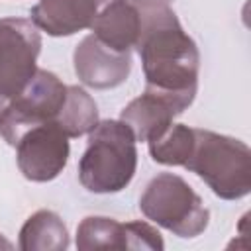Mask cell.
<instances>
[{"label": "cell", "mask_w": 251, "mask_h": 251, "mask_svg": "<svg viewBox=\"0 0 251 251\" xmlns=\"http://www.w3.org/2000/svg\"><path fill=\"white\" fill-rule=\"evenodd\" d=\"M55 124L69 139L88 133L98 124V106L94 98L80 86H67V98Z\"/></svg>", "instance_id": "14"}, {"label": "cell", "mask_w": 251, "mask_h": 251, "mask_svg": "<svg viewBox=\"0 0 251 251\" xmlns=\"http://www.w3.org/2000/svg\"><path fill=\"white\" fill-rule=\"evenodd\" d=\"M76 249H126V227L106 216H88L76 227Z\"/></svg>", "instance_id": "15"}, {"label": "cell", "mask_w": 251, "mask_h": 251, "mask_svg": "<svg viewBox=\"0 0 251 251\" xmlns=\"http://www.w3.org/2000/svg\"><path fill=\"white\" fill-rule=\"evenodd\" d=\"M108 0H39L31 8V22L51 37L75 35L90 29L100 8Z\"/></svg>", "instance_id": "9"}, {"label": "cell", "mask_w": 251, "mask_h": 251, "mask_svg": "<svg viewBox=\"0 0 251 251\" xmlns=\"http://www.w3.org/2000/svg\"><path fill=\"white\" fill-rule=\"evenodd\" d=\"M135 169L137 147L131 129L122 120H98L78 161L80 184L94 194H114L131 182Z\"/></svg>", "instance_id": "2"}, {"label": "cell", "mask_w": 251, "mask_h": 251, "mask_svg": "<svg viewBox=\"0 0 251 251\" xmlns=\"http://www.w3.org/2000/svg\"><path fill=\"white\" fill-rule=\"evenodd\" d=\"M184 169L222 200H239L251 192V151L241 139L194 127V147Z\"/></svg>", "instance_id": "3"}, {"label": "cell", "mask_w": 251, "mask_h": 251, "mask_svg": "<svg viewBox=\"0 0 251 251\" xmlns=\"http://www.w3.org/2000/svg\"><path fill=\"white\" fill-rule=\"evenodd\" d=\"M67 98V84L51 71L37 69L29 84L0 112V135L12 147L24 131L39 124L55 122Z\"/></svg>", "instance_id": "5"}, {"label": "cell", "mask_w": 251, "mask_h": 251, "mask_svg": "<svg viewBox=\"0 0 251 251\" xmlns=\"http://www.w3.org/2000/svg\"><path fill=\"white\" fill-rule=\"evenodd\" d=\"M139 8L141 33L135 49L145 75V92L167 98L182 114L198 92V47L169 6L139 0Z\"/></svg>", "instance_id": "1"}, {"label": "cell", "mask_w": 251, "mask_h": 251, "mask_svg": "<svg viewBox=\"0 0 251 251\" xmlns=\"http://www.w3.org/2000/svg\"><path fill=\"white\" fill-rule=\"evenodd\" d=\"M141 214L176 237H198L210 222V210L194 188L178 175L161 173L153 176L139 196Z\"/></svg>", "instance_id": "4"}, {"label": "cell", "mask_w": 251, "mask_h": 251, "mask_svg": "<svg viewBox=\"0 0 251 251\" xmlns=\"http://www.w3.org/2000/svg\"><path fill=\"white\" fill-rule=\"evenodd\" d=\"M18 247L22 251H65L69 231L61 216L51 210H37L20 229Z\"/></svg>", "instance_id": "12"}, {"label": "cell", "mask_w": 251, "mask_h": 251, "mask_svg": "<svg viewBox=\"0 0 251 251\" xmlns=\"http://www.w3.org/2000/svg\"><path fill=\"white\" fill-rule=\"evenodd\" d=\"M126 249H151V251H161L165 247V241L161 233L147 222L133 220L126 222Z\"/></svg>", "instance_id": "16"}, {"label": "cell", "mask_w": 251, "mask_h": 251, "mask_svg": "<svg viewBox=\"0 0 251 251\" xmlns=\"http://www.w3.org/2000/svg\"><path fill=\"white\" fill-rule=\"evenodd\" d=\"M90 29L104 45L129 53L141 33L139 0H108L100 8Z\"/></svg>", "instance_id": "10"}, {"label": "cell", "mask_w": 251, "mask_h": 251, "mask_svg": "<svg viewBox=\"0 0 251 251\" xmlns=\"http://www.w3.org/2000/svg\"><path fill=\"white\" fill-rule=\"evenodd\" d=\"M178 108L167 98L145 92L133 98L120 114V120L131 129L135 141H147L155 133H159L165 126H169L176 116Z\"/></svg>", "instance_id": "11"}, {"label": "cell", "mask_w": 251, "mask_h": 251, "mask_svg": "<svg viewBox=\"0 0 251 251\" xmlns=\"http://www.w3.org/2000/svg\"><path fill=\"white\" fill-rule=\"evenodd\" d=\"M147 147L155 163L167 167H184L194 147V127L171 122L151 139H147Z\"/></svg>", "instance_id": "13"}, {"label": "cell", "mask_w": 251, "mask_h": 251, "mask_svg": "<svg viewBox=\"0 0 251 251\" xmlns=\"http://www.w3.org/2000/svg\"><path fill=\"white\" fill-rule=\"evenodd\" d=\"M14 147L18 169L31 182H49L57 178L67 167L71 153L69 137L55 122L29 127Z\"/></svg>", "instance_id": "7"}, {"label": "cell", "mask_w": 251, "mask_h": 251, "mask_svg": "<svg viewBox=\"0 0 251 251\" xmlns=\"http://www.w3.org/2000/svg\"><path fill=\"white\" fill-rule=\"evenodd\" d=\"M4 106H6V98H2V96H0V112L4 110Z\"/></svg>", "instance_id": "17"}, {"label": "cell", "mask_w": 251, "mask_h": 251, "mask_svg": "<svg viewBox=\"0 0 251 251\" xmlns=\"http://www.w3.org/2000/svg\"><path fill=\"white\" fill-rule=\"evenodd\" d=\"M41 51V35L31 20L2 18L0 20V96L12 100L33 78L37 57Z\"/></svg>", "instance_id": "6"}, {"label": "cell", "mask_w": 251, "mask_h": 251, "mask_svg": "<svg viewBox=\"0 0 251 251\" xmlns=\"http://www.w3.org/2000/svg\"><path fill=\"white\" fill-rule=\"evenodd\" d=\"M73 65L82 84L94 90H108L127 80L131 73V55L104 45L90 33L75 47Z\"/></svg>", "instance_id": "8"}]
</instances>
